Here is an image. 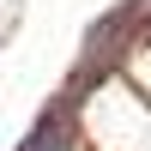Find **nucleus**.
<instances>
[{
  "label": "nucleus",
  "instance_id": "f03ea898",
  "mask_svg": "<svg viewBox=\"0 0 151 151\" xmlns=\"http://www.w3.org/2000/svg\"><path fill=\"white\" fill-rule=\"evenodd\" d=\"M145 6H151V0H145Z\"/></svg>",
  "mask_w": 151,
  "mask_h": 151
},
{
  "label": "nucleus",
  "instance_id": "f257e3e1",
  "mask_svg": "<svg viewBox=\"0 0 151 151\" xmlns=\"http://www.w3.org/2000/svg\"><path fill=\"white\" fill-rule=\"evenodd\" d=\"M60 127H67V109L55 103V109H48V115H42V127H36L30 139H24V151H48V145L60 139Z\"/></svg>",
  "mask_w": 151,
  "mask_h": 151
}]
</instances>
